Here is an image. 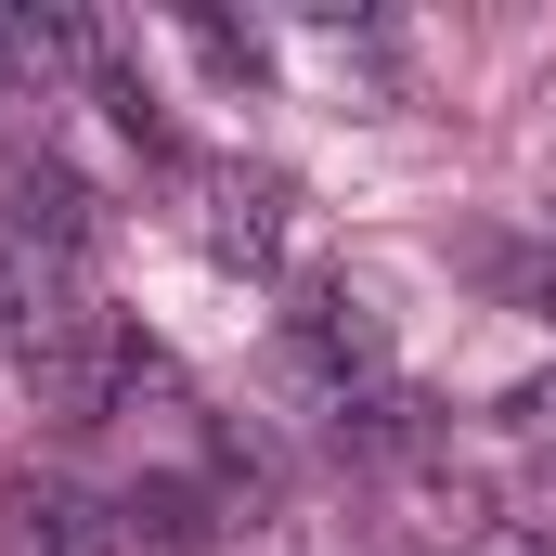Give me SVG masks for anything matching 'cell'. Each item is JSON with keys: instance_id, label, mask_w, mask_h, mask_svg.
<instances>
[{"instance_id": "cell-5", "label": "cell", "mask_w": 556, "mask_h": 556, "mask_svg": "<svg viewBox=\"0 0 556 556\" xmlns=\"http://www.w3.org/2000/svg\"><path fill=\"white\" fill-rule=\"evenodd\" d=\"M505 415H518V427H544V440H556V376H531V389H518Z\"/></svg>"}, {"instance_id": "cell-4", "label": "cell", "mask_w": 556, "mask_h": 556, "mask_svg": "<svg viewBox=\"0 0 556 556\" xmlns=\"http://www.w3.org/2000/svg\"><path fill=\"white\" fill-rule=\"evenodd\" d=\"M466 556H556L544 531H518V518H479V531H466Z\"/></svg>"}, {"instance_id": "cell-1", "label": "cell", "mask_w": 556, "mask_h": 556, "mask_svg": "<svg viewBox=\"0 0 556 556\" xmlns=\"http://www.w3.org/2000/svg\"><path fill=\"white\" fill-rule=\"evenodd\" d=\"M0 544L13 556H117V518L91 492H65V479H13L0 492Z\"/></svg>"}, {"instance_id": "cell-3", "label": "cell", "mask_w": 556, "mask_h": 556, "mask_svg": "<svg viewBox=\"0 0 556 556\" xmlns=\"http://www.w3.org/2000/svg\"><path fill=\"white\" fill-rule=\"evenodd\" d=\"M207 247L260 273V260L285 247V194H273V181H233V168H220V181H207Z\"/></svg>"}, {"instance_id": "cell-2", "label": "cell", "mask_w": 556, "mask_h": 556, "mask_svg": "<svg viewBox=\"0 0 556 556\" xmlns=\"http://www.w3.org/2000/svg\"><path fill=\"white\" fill-rule=\"evenodd\" d=\"M0 220H13L26 247H52V260H78V273H91V247H104V220H91V194H78L65 168H26V181L0 194Z\"/></svg>"}]
</instances>
